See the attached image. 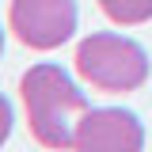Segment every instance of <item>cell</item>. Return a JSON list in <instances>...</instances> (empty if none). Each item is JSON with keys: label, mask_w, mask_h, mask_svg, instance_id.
<instances>
[{"label": "cell", "mask_w": 152, "mask_h": 152, "mask_svg": "<svg viewBox=\"0 0 152 152\" xmlns=\"http://www.w3.org/2000/svg\"><path fill=\"white\" fill-rule=\"evenodd\" d=\"M0 53H4V31H0Z\"/></svg>", "instance_id": "52a82bcc"}, {"label": "cell", "mask_w": 152, "mask_h": 152, "mask_svg": "<svg viewBox=\"0 0 152 152\" xmlns=\"http://www.w3.org/2000/svg\"><path fill=\"white\" fill-rule=\"evenodd\" d=\"M145 126L126 107H91L76 126L72 152H141Z\"/></svg>", "instance_id": "277c9868"}, {"label": "cell", "mask_w": 152, "mask_h": 152, "mask_svg": "<svg viewBox=\"0 0 152 152\" xmlns=\"http://www.w3.org/2000/svg\"><path fill=\"white\" fill-rule=\"evenodd\" d=\"M76 72L95 91H137L148 80V53L141 42L114 31H95L76 46Z\"/></svg>", "instance_id": "7a4b0ae2"}, {"label": "cell", "mask_w": 152, "mask_h": 152, "mask_svg": "<svg viewBox=\"0 0 152 152\" xmlns=\"http://www.w3.org/2000/svg\"><path fill=\"white\" fill-rule=\"evenodd\" d=\"M19 95H23V110H27V126L42 148L69 152L76 145V126L80 118L91 110L88 95L76 88V80L53 61H38L31 65L23 80H19Z\"/></svg>", "instance_id": "6da1fadb"}, {"label": "cell", "mask_w": 152, "mask_h": 152, "mask_svg": "<svg viewBox=\"0 0 152 152\" xmlns=\"http://www.w3.org/2000/svg\"><path fill=\"white\" fill-rule=\"evenodd\" d=\"M76 23H80L76 0H12L8 8V27L23 46L38 53L65 46L76 34Z\"/></svg>", "instance_id": "3957f363"}, {"label": "cell", "mask_w": 152, "mask_h": 152, "mask_svg": "<svg viewBox=\"0 0 152 152\" xmlns=\"http://www.w3.org/2000/svg\"><path fill=\"white\" fill-rule=\"evenodd\" d=\"M99 8L118 27H141L152 19V0H99Z\"/></svg>", "instance_id": "5b68a950"}, {"label": "cell", "mask_w": 152, "mask_h": 152, "mask_svg": "<svg viewBox=\"0 0 152 152\" xmlns=\"http://www.w3.org/2000/svg\"><path fill=\"white\" fill-rule=\"evenodd\" d=\"M12 126H15V110H12V99L0 91V148L8 145V137H12Z\"/></svg>", "instance_id": "8992f818"}]
</instances>
